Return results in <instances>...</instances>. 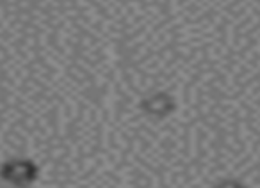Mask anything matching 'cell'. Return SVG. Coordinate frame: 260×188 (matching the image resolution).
Here are the masks:
<instances>
[{
  "instance_id": "6da1fadb",
  "label": "cell",
  "mask_w": 260,
  "mask_h": 188,
  "mask_svg": "<svg viewBox=\"0 0 260 188\" xmlns=\"http://www.w3.org/2000/svg\"><path fill=\"white\" fill-rule=\"evenodd\" d=\"M8 169H11V174L6 177H9V181H20L25 183V181H30L34 176V172L29 174V170H34L30 163H9Z\"/></svg>"
},
{
  "instance_id": "7a4b0ae2",
  "label": "cell",
  "mask_w": 260,
  "mask_h": 188,
  "mask_svg": "<svg viewBox=\"0 0 260 188\" xmlns=\"http://www.w3.org/2000/svg\"><path fill=\"white\" fill-rule=\"evenodd\" d=\"M214 188H248L244 183H241L239 179H224L221 183H217Z\"/></svg>"
}]
</instances>
